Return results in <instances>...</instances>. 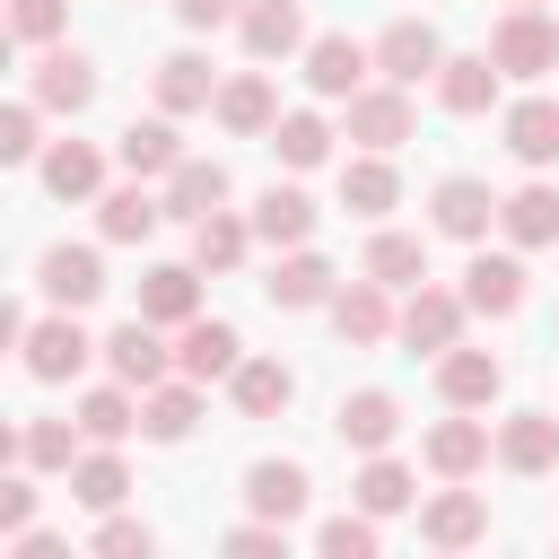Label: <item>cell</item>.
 Wrapping results in <instances>:
<instances>
[{
	"label": "cell",
	"instance_id": "obj_20",
	"mask_svg": "<svg viewBox=\"0 0 559 559\" xmlns=\"http://www.w3.org/2000/svg\"><path fill=\"white\" fill-rule=\"evenodd\" d=\"M192 419H201V384H192V376H183V384H148L140 428H148L157 445H183V437H192Z\"/></svg>",
	"mask_w": 559,
	"mask_h": 559
},
{
	"label": "cell",
	"instance_id": "obj_31",
	"mask_svg": "<svg viewBox=\"0 0 559 559\" xmlns=\"http://www.w3.org/2000/svg\"><path fill=\"white\" fill-rule=\"evenodd\" d=\"M498 227L515 245H559V192L550 183H524L515 201H498Z\"/></svg>",
	"mask_w": 559,
	"mask_h": 559
},
{
	"label": "cell",
	"instance_id": "obj_4",
	"mask_svg": "<svg viewBox=\"0 0 559 559\" xmlns=\"http://www.w3.org/2000/svg\"><path fill=\"white\" fill-rule=\"evenodd\" d=\"M349 140L358 148H402L411 140V96L402 87H358L349 96Z\"/></svg>",
	"mask_w": 559,
	"mask_h": 559
},
{
	"label": "cell",
	"instance_id": "obj_22",
	"mask_svg": "<svg viewBox=\"0 0 559 559\" xmlns=\"http://www.w3.org/2000/svg\"><path fill=\"white\" fill-rule=\"evenodd\" d=\"M245 498H253V515L297 524V515H306V472H297V463H253V472H245Z\"/></svg>",
	"mask_w": 559,
	"mask_h": 559
},
{
	"label": "cell",
	"instance_id": "obj_35",
	"mask_svg": "<svg viewBox=\"0 0 559 559\" xmlns=\"http://www.w3.org/2000/svg\"><path fill=\"white\" fill-rule=\"evenodd\" d=\"M157 218H166V201H148L140 183H122V192H105V201H96V227H105L114 245H140Z\"/></svg>",
	"mask_w": 559,
	"mask_h": 559
},
{
	"label": "cell",
	"instance_id": "obj_6",
	"mask_svg": "<svg viewBox=\"0 0 559 559\" xmlns=\"http://www.w3.org/2000/svg\"><path fill=\"white\" fill-rule=\"evenodd\" d=\"M35 288H44L52 306H87V297L105 288V262H96L87 245H52V253L35 262Z\"/></svg>",
	"mask_w": 559,
	"mask_h": 559
},
{
	"label": "cell",
	"instance_id": "obj_33",
	"mask_svg": "<svg viewBox=\"0 0 559 559\" xmlns=\"http://www.w3.org/2000/svg\"><path fill=\"white\" fill-rule=\"evenodd\" d=\"M367 280H384V288H419V280H428V245L402 236V227H384V236L367 245Z\"/></svg>",
	"mask_w": 559,
	"mask_h": 559
},
{
	"label": "cell",
	"instance_id": "obj_9",
	"mask_svg": "<svg viewBox=\"0 0 559 559\" xmlns=\"http://www.w3.org/2000/svg\"><path fill=\"white\" fill-rule=\"evenodd\" d=\"M236 349H245V341H236V323H201V314H192V323H183V341H175V367H183L192 384H210V376H236V367H245Z\"/></svg>",
	"mask_w": 559,
	"mask_h": 559
},
{
	"label": "cell",
	"instance_id": "obj_11",
	"mask_svg": "<svg viewBox=\"0 0 559 559\" xmlns=\"http://www.w3.org/2000/svg\"><path fill=\"white\" fill-rule=\"evenodd\" d=\"M498 463L524 472V480L550 472V463H559V419H550V411H515V419L498 428Z\"/></svg>",
	"mask_w": 559,
	"mask_h": 559
},
{
	"label": "cell",
	"instance_id": "obj_27",
	"mask_svg": "<svg viewBox=\"0 0 559 559\" xmlns=\"http://www.w3.org/2000/svg\"><path fill=\"white\" fill-rule=\"evenodd\" d=\"M262 288H271V306H288V314H297V306H332V262H323V253H288Z\"/></svg>",
	"mask_w": 559,
	"mask_h": 559
},
{
	"label": "cell",
	"instance_id": "obj_23",
	"mask_svg": "<svg viewBox=\"0 0 559 559\" xmlns=\"http://www.w3.org/2000/svg\"><path fill=\"white\" fill-rule=\"evenodd\" d=\"M507 148H515L524 166H559V105H550V96H524V105L507 114Z\"/></svg>",
	"mask_w": 559,
	"mask_h": 559
},
{
	"label": "cell",
	"instance_id": "obj_32",
	"mask_svg": "<svg viewBox=\"0 0 559 559\" xmlns=\"http://www.w3.org/2000/svg\"><path fill=\"white\" fill-rule=\"evenodd\" d=\"M218 122H227V131H245V140H253V131H271V122H280V105H271V79H262V70L227 79V87H218Z\"/></svg>",
	"mask_w": 559,
	"mask_h": 559
},
{
	"label": "cell",
	"instance_id": "obj_49",
	"mask_svg": "<svg viewBox=\"0 0 559 559\" xmlns=\"http://www.w3.org/2000/svg\"><path fill=\"white\" fill-rule=\"evenodd\" d=\"M227 9H236V0H175V17H183V26H218Z\"/></svg>",
	"mask_w": 559,
	"mask_h": 559
},
{
	"label": "cell",
	"instance_id": "obj_42",
	"mask_svg": "<svg viewBox=\"0 0 559 559\" xmlns=\"http://www.w3.org/2000/svg\"><path fill=\"white\" fill-rule=\"evenodd\" d=\"M17 463H35V472H70V463H79V445H70V428H61V419H35V428L17 437Z\"/></svg>",
	"mask_w": 559,
	"mask_h": 559
},
{
	"label": "cell",
	"instance_id": "obj_18",
	"mask_svg": "<svg viewBox=\"0 0 559 559\" xmlns=\"http://www.w3.org/2000/svg\"><path fill=\"white\" fill-rule=\"evenodd\" d=\"M218 201H227V166H218V157H183V166L166 175V210H175V218H210Z\"/></svg>",
	"mask_w": 559,
	"mask_h": 559
},
{
	"label": "cell",
	"instance_id": "obj_47",
	"mask_svg": "<svg viewBox=\"0 0 559 559\" xmlns=\"http://www.w3.org/2000/svg\"><path fill=\"white\" fill-rule=\"evenodd\" d=\"M227 550H236V559H271V550H288V524H271V515H262V524H236Z\"/></svg>",
	"mask_w": 559,
	"mask_h": 559
},
{
	"label": "cell",
	"instance_id": "obj_29",
	"mask_svg": "<svg viewBox=\"0 0 559 559\" xmlns=\"http://www.w3.org/2000/svg\"><path fill=\"white\" fill-rule=\"evenodd\" d=\"M140 428V402H131V384L114 376V384H96L87 402H79V437H96V445H122Z\"/></svg>",
	"mask_w": 559,
	"mask_h": 559
},
{
	"label": "cell",
	"instance_id": "obj_7",
	"mask_svg": "<svg viewBox=\"0 0 559 559\" xmlns=\"http://www.w3.org/2000/svg\"><path fill=\"white\" fill-rule=\"evenodd\" d=\"M463 306H472V314H515V306H524V262H515V253H472Z\"/></svg>",
	"mask_w": 559,
	"mask_h": 559
},
{
	"label": "cell",
	"instance_id": "obj_21",
	"mask_svg": "<svg viewBox=\"0 0 559 559\" xmlns=\"http://www.w3.org/2000/svg\"><path fill=\"white\" fill-rule=\"evenodd\" d=\"M393 428H402V402H393V393H349V402H341V445L384 454V445H393Z\"/></svg>",
	"mask_w": 559,
	"mask_h": 559
},
{
	"label": "cell",
	"instance_id": "obj_40",
	"mask_svg": "<svg viewBox=\"0 0 559 559\" xmlns=\"http://www.w3.org/2000/svg\"><path fill=\"white\" fill-rule=\"evenodd\" d=\"M245 236H253L245 218L210 210V218H192V262H201V271H236V262H245Z\"/></svg>",
	"mask_w": 559,
	"mask_h": 559
},
{
	"label": "cell",
	"instance_id": "obj_38",
	"mask_svg": "<svg viewBox=\"0 0 559 559\" xmlns=\"http://www.w3.org/2000/svg\"><path fill=\"white\" fill-rule=\"evenodd\" d=\"M44 183H52V192H61V201H87V192H96V183H105V157H96V148H87V140H61V148H52V157H44Z\"/></svg>",
	"mask_w": 559,
	"mask_h": 559
},
{
	"label": "cell",
	"instance_id": "obj_45",
	"mask_svg": "<svg viewBox=\"0 0 559 559\" xmlns=\"http://www.w3.org/2000/svg\"><path fill=\"white\" fill-rule=\"evenodd\" d=\"M0 157H9V166L35 157V105H9V114H0Z\"/></svg>",
	"mask_w": 559,
	"mask_h": 559
},
{
	"label": "cell",
	"instance_id": "obj_25",
	"mask_svg": "<svg viewBox=\"0 0 559 559\" xmlns=\"http://www.w3.org/2000/svg\"><path fill=\"white\" fill-rule=\"evenodd\" d=\"M157 105H166V114L218 105V79H210V61H201V52H166V61H157Z\"/></svg>",
	"mask_w": 559,
	"mask_h": 559
},
{
	"label": "cell",
	"instance_id": "obj_5",
	"mask_svg": "<svg viewBox=\"0 0 559 559\" xmlns=\"http://www.w3.org/2000/svg\"><path fill=\"white\" fill-rule=\"evenodd\" d=\"M367 44H349V35H314L306 44V87L314 96H358V79H367Z\"/></svg>",
	"mask_w": 559,
	"mask_h": 559
},
{
	"label": "cell",
	"instance_id": "obj_48",
	"mask_svg": "<svg viewBox=\"0 0 559 559\" xmlns=\"http://www.w3.org/2000/svg\"><path fill=\"white\" fill-rule=\"evenodd\" d=\"M35 524V489L26 480H0V533H26Z\"/></svg>",
	"mask_w": 559,
	"mask_h": 559
},
{
	"label": "cell",
	"instance_id": "obj_44",
	"mask_svg": "<svg viewBox=\"0 0 559 559\" xmlns=\"http://www.w3.org/2000/svg\"><path fill=\"white\" fill-rule=\"evenodd\" d=\"M9 26H17V44H52L61 35V0H9Z\"/></svg>",
	"mask_w": 559,
	"mask_h": 559
},
{
	"label": "cell",
	"instance_id": "obj_8",
	"mask_svg": "<svg viewBox=\"0 0 559 559\" xmlns=\"http://www.w3.org/2000/svg\"><path fill=\"white\" fill-rule=\"evenodd\" d=\"M454 332H463V297L419 280L411 306H402V341H411V349H454Z\"/></svg>",
	"mask_w": 559,
	"mask_h": 559
},
{
	"label": "cell",
	"instance_id": "obj_24",
	"mask_svg": "<svg viewBox=\"0 0 559 559\" xmlns=\"http://www.w3.org/2000/svg\"><path fill=\"white\" fill-rule=\"evenodd\" d=\"M96 96V70L79 61V52H44L35 61V105H52V114H79Z\"/></svg>",
	"mask_w": 559,
	"mask_h": 559
},
{
	"label": "cell",
	"instance_id": "obj_2",
	"mask_svg": "<svg viewBox=\"0 0 559 559\" xmlns=\"http://www.w3.org/2000/svg\"><path fill=\"white\" fill-rule=\"evenodd\" d=\"M376 70H384L393 87H411V79H437V70H445V44H437V26H428V17H402V26H384V44H376Z\"/></svg>",
	"mask_w": 559,
	"mask_h": 559
},
{
	"label": "cell",
	"instance_id": "obj_1",
	"mask_svg": "<svg viewBox=\"0 0 559 559\" xmlns=\"http://www.w3.org/2000/svg\"><path fill=\"white\" fill-rule=\"evenodd\" d=\"M489 61H498L507 79H542V70H559V26H550L542 9H507L498 35H489Z\"/></svg>",
	"mask_w": 559,
	"mask_h": 559
},
{
	"label": "cell",
	"instance_id": "obj_10",
	"mask_svg": "<svg viewBox=\"0 0 559 559\" xmlns=\"http://www.w3.org/2000/svg\"><path fill=\"white\" fill-rule=\"evenodd\" d=\"M498 384H507V367H498L489 349H437V393H445L454 411H480Z\"/></svg>",
	"mask_w": 559,
	"mask_h": 559
},
{
	"label": "cell",
	"instance_id": "obj_34",
	"mask_svg": "<svg viewBox=\"0 0 559 559\" xmlns=\"http://www.w3.org/2000/svg\"><path fill=\"white\" fill-rule=\"evenodd\" d=\"M332 323H341V341H384L393 332V314H384V280H358V288H341L332 297Z\"/></svg>",
	"mask_w": 559,
	"mask_h": 559
},
{
	"label": "cell",
	"instance_id": "obj_37",
	"mask_svg": "<svg viewBox=\"0 0 559 559\" xmlns=\"http://www.w3.org/2000/svg\"><path fill=\"white\" fill-rule=\"evenodd\" d=\"M114 157H122L131 175H175V166H183V148H175L166 122H131V131L114 140Z\"/></svg>",
	"mask_w": 559,
	"mask_h": 559
},
{
	"label": "cell",
	"instance_id": "obj_30",
	"mask_svg": "<svg viewBox=\"0 0 559 559\" xmlns=\"http://www.w3.org/2000/svg\"><path fill=\"white\" fill-rule=\"evenodd\" d=\"M122 489H131V472H122V454H114V445H96V454H79V463H70V498H79V507L114 515V507H122Z\"/></svg>",
	"mask_w": 559,
	"mask_h": 559
},
{
	"label": "cell",
	"instance_id": "obj_26",
	"mask_svg": "<svg viewBox=\"0 0 559 559\" xmlns=\"http://www.w3.org/2000/svg\"><path fill=\"white\" fill-rule=\"evenodd\" d=\"M437 96H445V114H489V96H498V61H489V52L445 61V70H437Z\"/></svg>",
	"mask_w": 559,
	"mask_h": 559
},
{
	"label": "cell",
	"instance_id": "obj_16",
	"mask_svg": "<svg viewBox=\"0 0 559 559\" xmlns=\"http://www.w3.org/2000/svg\"><path fill=\"white\" fill-rule=\"evenodd\" d=\"M480 463H489V428H480V419H437V428H428V472L472 480Z\"/></svg>",
	"mask_w": 559,
	"mask_h": 559
},
{
	"label": "cell",
	"instance_id": "obj_50",
	"mask_svg": "<svg viewBox=\"0 0 559 559\" xmlns=\"http://www.w3.org/2000/svg\"><path fill=\"white\" fill-rule=\"evenodd\" d=\"M515 9H542V0H515Z\"/></svg>",
	"mask_w": 559,
	"mask_h": 559
},
{
	"label": "cell",
	"instance_id": "obj_12",
	"mask_svg": "<svg viewBox=\"0 0 559 559\" xmlns=\"http://www.w3.org/2000/svg\"><path fill=\"white\" fill-rule=\"evenodd\" d=\"M306 44V9L297 0H245V52L253 61H288Z\"/></svg>",
	"mask_w": 559,
	"mask_h": 559
},
{
	"label": "cell",
	"instance_id": "obj_13",
	"mask_svg": "<svg viewBox=\"0 0 559 559\" xmlns=\"http://www.w3.org/2000/svg\"><path fill=\"white\" fill-rule=\"evenodd\" d=\"M489 218H498L489 183H472V175H445V183H437V227H445L454 245H480V236H489Z\"/></svg>",
	"mask_w": 559,
	"mask_h": 559
},
{
	"label": "cell",
	"instance_id": "obj_17",
	"mask_svg": "<svg viewBox=\"0 0 559 559\" xmlns=\"http://www.w3.org/2000/svg\"><path fill=\"white\" fill-rule=\"evenodd\" d=\"M419 533H428L437 550H472V542L489 533V507H480L472 489H445V498H428V515H419Z\"/></svg>",
	"mask_w": 559,
	"mask_h": 559
},
{
	"label": "cell",
	"instance_id": "obj_41",
	"mask_svg": "<svg viewBox=\"0 0 559 559\" xmlns=\"http://www.w3.org/2000/svg\"><path fill=\"white\" fill-rule=\"evenodd\" d=\"M358 507H367V515H402V507H411V472H402L393 454H367V472H358Z\"/></svg>",
	"mask_w": 559,
	"mask_h": 559
},
{
	"label": "cell",
	"instance_id": "obj_14",
	"mask_svg": "<svg viewBox=\"0 0 559 559\" xmlns=\"http://www.w3.org/2000/svg\"><path fill=\"white\" fill-rule=\"evenodd\" d=\"M140 314H148V323H192V314H201V271H192V262H157V271L140 280Z\"/></svg>",
	"mask_w": 559,
	"mask_h": 559
},
{
	"label": "cell",
	"instance_id": "obj_19",
	"mask_svg": "<svg viewBox=\"0 0 559 559\" xmlns=\"http://www.w3.org/2000/svg\"><path fill=\"white\" fill-rule=\"evenodd\" d=\"M253 236H262V245H306V236H314V201H306L297 183H271V192L253 201Z\"/></svg>",
	"mask_w": 559,
	"mask_h": 559
},
{
	"label": "cell",
	"instance_id": "obj_28",
	"mask_svg": "<svg viewBox=\"0 0 559 559\" xmlns=\"http://www.w3.org/2000/svg\"><path fill=\"white\" fill-rule=\"evenodd\" d=\"M227 384H236V411H245V419H271V411H288V393H297V376H288L280 358H245Z\"/></svg>",
	"mask_w": 559,
	"mask_h": 559
},
{
	"label": "cell",
	"instance_id": "obj_15",
	"mask_svg": "<svg viewBox=\"0 0 559 559\" xmlns=\"http://www.w3.org/2000/svg\"><path fill=\"white\" fill-rule=\"evenodd\" d=\"M105 367H114L122 384H140V393H148V384H166V349H157V323H148V314H131V323L105 341Z\"/></svg>",
	"mask_w": 559,
	"mask_h": 559
},
{
	"label": "cell",
	"instance_id": "obj_46",
	"mask_svg": "<svg viewBox=\"0 0 559 559\" xmlns=\"http://www.w3.org/2000/svg\"><path fill=\"white\" fill-rule=\"evenodd\" d=\"M96 550H114V559H148V524H131V515H105V524H96Z\"/></svg>",
	"mask_w": 559,
	"mask_h": 559
},
{
	"label": "cell",
	"instance_id": "obj_36",
	"mask_svg": "<svg viewBox=\"0 0 559 559\" xmlns=\"http://www.w3.org/2000/svg\"><path fill=\"white\" fill-rule=\"evenodd\" d=\"M271 148H280V166L306 175V166L332 157V131H323V114H280V122H271Z\"/></svg>",
	"mask_w": 559,
	"mask_h": 559
},
{
	"label": "cell",
	"instance_id": "obj_3",
	"mask_svg": "<svg viewBox=\"0 0 559 559\" xmlns=\"http://www.w3.org/2000/svg\"><path fill=\"white\" fill-rule=\"evenodd\" d=\"M17 349H26V376L61 384V376H79V367H87V349H96V341H87L70 314H52V323H26V341H17Z\"/></svg>",
	"mask_w": 559,
	"mask_h": 559
},
{
	"label": "cell",
	"instance_id": "obj_39",
	"mask_svg": "<svg viewBox=\"0 0 559 559\" xmlns=\"http://www.w3.org/2000/svg\"><path fill=\"white\" fill-rule=\"evenodd\" d=\"M393 192H402V183H393V166H384V157H349V166H341V201H349L358 218H384V210H393Z\"/></svg>",
	"mask_w": 559,
	"mask_h": 559
},
{
	"label": "cell",
	"instance_id": "obj_43",
	"mask_svg": "<svg viewBox=\"0 0 559 559\" xmlns=\"http://www.w3.org/2000/svg\"><path fill=\"white\" fill-rule=\"evenodd\" d=\"M314 550H323V559H367V550H376V515H332V524H314Z\"/></svg>",
	"mask_w": 559,
	"mask_h": 559
}]
</instances>
